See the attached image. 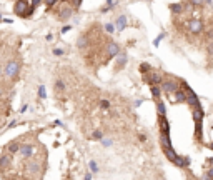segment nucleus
<instances>
[{
  "instance_id": "nucleus-1",
  "label": "nucleus",
  "mask_w": 213,
  "mask_h": 180,
  "mask_svg": "<svg viewBox=\"0 0 213 180\" xmlns=\"http://www.w3.org/2000/svg\"><path fill=\"white\" fill-rule=\"evenodd\" d=\"M170 35L177 47L213 63V5L208 0H182L170 9Z\"/></svg>"
},
{
  "instance_id": "nucleus-2",
  "label": "nucleus",
  "mask_w": 213,
  "mask_h": 180,
  "mask_svg": "<svg viewBox=\"0 0 213 180\" xmlns=\"http://www.w3.org/2000/svg\"><path fill=\"white\" fill-rule=\"evenodd\" d=\"M78 48L83 53L85 63L92 70H98L107 65L117 52L115 43L103 32L102 25H90L88 30H85V33L78 38Z\"/></svg>"
},
{
  "instance_id": "nucleus-3",
  "label": "nucleus",
  "mask_w": 213,
  "mask_h": 180,
  "mask_svg": "<svg viewBox=\"0 0 213 180\" xmlns=\"http://www.w3.org/2000/svg\"><path fill=\"white\" fill-rule=\"evenodd\" d=\"M18 72H20V65L17 62H8L5 67V75L7 77H17L18 75Z\"/></svg>"
}]
</instances>
